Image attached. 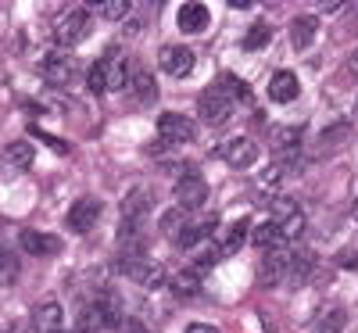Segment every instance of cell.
Here are the masks:
<instances>
[{
  "instance_id": "obj_21",
  "label": "cell",
  "mask_w": 358,
  "mask_h": 333,
  "mask_svg": "<svg viewBox=\"0 0 358 333\" xmlns=\"http://www.w3.org/2000/svg\"><path fill=\"white\" fill-rule=\"evenodd\" d=\"M62 323H65L62 305L47 301V305H40V309H36V330H40V333H62Z\"/></svg>"
},
{
  "instance_id": "obj_6",
  "label": "cell",
  "mask_w": 358,
  "mask_h": 333,
  "mask_svg": "<svg viewBox=\"0 0 358 333\" xmlns=\"http://www.w3.org/2000/svg\"><path fill=\"white\" fill-rule=\"evenodd\" d=\"M158 65H162V72L183 79V76H190V69H194V50H190V47H179V43H169V47L158 50Z\"/></svg>"
},
{
  "instance_id": "obj_35",
  "label": "cell",
  "mask_w": 358,
  "mask_h": 333,
  "mask_svg": "<svg viewBox=\"0 0 358 333\" xmlns=\"http://www.w3.org/2000/svg\"><path fill=\"white\" fill-rule=\"evenodd\" d=\"M187 333H219V330H215L212 323H190V326H187Z\"/></svg>"
},
{
  "instance_id": "obj_33",
  "label": "cell",
  "mask_w": 358,
  "mask_h": 333,
  "mask_svg": "<svg viewBox=\"0 0 358 333\" xmlns=\"http://www.w3.org/2000/svg\"><path fill=\"white\" fill-rule=\"evenodd\" d=\"M297 136H301V129H280L276 133V143L287 147V143H297Z\"/></svg>"
},
{
  "instance_id": "obj_22",
  "label": "cell",
  "mask_w": 358,
  "mask_h": 333,
  "mask_svg": "<svg viewBox=\"0 0 358 333\" xmlns=\"http://www.w3.org/2000/svg\"><path fill=\"white\" fill-rule=\"evenodd\" d=\"M104 72H108V90H122L133 79V65L126 62V57H108Z\"/></svg>"
},
{
  "instance_id": "obj_28",
  "label": "cell",
  "mask_w": 358,
  "mask_h": 333,
  "mask_svg": "<svg viewBox=\"0 0 358 333\" xmlns=\"http://www.w3.org/2000/svg\"><path fill=\"white\" fill-rule=\"evenodd\" d=\"M86 86H90V94H104L108 90V72H104V62H94L86 72Z\"/></svg>"
},
{
  "instance_id": "obj_2",
  "label": "cell",
  "mask_w": 358,
  "mask_h": 333,
  "mask_svg": "<svg viewBox=\"0 0 358 333\" xmlns=\"http://www.w3.org/2000/svg\"><path fill=\"white\" fill-rule=\"evenodd\" d=\"M158 136H162V143L179 147V143H190V140L197 136V129H194V122H190L187 115L162 111V115H158Z\"/></svg>"
},
{
  "instance_id": "obj_36",
  "label": "cell",
  "mask_w": 358,
  "mask_h": 333,
  "mask_svg": "<svg viewBox=\"0 0 358 333\" xmlns=\"http://www.w3.org/2000/svg\"><path fill=\"white\" fill-rule=\"evenodd\" d=\"M319 8H322L326 15H337V11H341V8H348V4H344V0H326V4H319Z\"/></svg>"
},
{
  "instance_id": "obj_37",
  "label": "cell",
  "mask_w": 358,
  "mask_h": 333,
  "mask_svg": "<svg viewBox=\"0 0 358 333\" xmlns=\"http://www.w3.org/2000/svg\"><path fill=\"white\" fill-rule=\"evenodd\" d=\"M337 262H341V265H344V269H355V262H358V255H355V251H351V255H341V258H337Z\"/></svg>"
},
{
  "instance_id": "obj_38",
  "label": "cell",
  "mask_w": 358,
  "mask_h": 333,
  "mask_svg": "<svg viewBox=\"0 0 358 333\" xmlns=\"http://www.w3.org/2000/svg\"><path fill=\"white\" fill-rule=\"evenodd\" d=\"M348 69H351V76H355V79H358V50H355V54H351V57H348Z\"/></svg>"
},
{
  "instance_id": "obj_31",
  "label": "cell",
  "mask_w": 358,
  "mask_h": 333,
  "mask_svg": "<svg viewBox=\"0 0 358 333\" xmlns=\"http://www.w3.org/2000/svg\"><path fill=\"white\" fill-rule=\"evenodd\" d=\"M290 169L283 165V162H276V165H268L265 169V176H262V187H268V190H276L280 183H283V176H287Z\"/></svg>"
},
{
  "instance_id": "obj_17",
  "label": "cell",
  "mask_w": 358,
  "mask_h": 333,
  "mask_svg": "<svg viewBox=\"0 0 358 333\" xmlns=\"http://www.w3.org/2000/svg\"><path fill=\"white\" fill-rule=\"evenodd\" d=\"M215 226H219V219L215 215H208V219H201V222H187V229L176 236V248H197L201 240H212V233H215Z\"/></svg>"
},
{
  "instance_id": "obj_29",
  "label": "cell",
  "mask_w": 358,
  "mask_h": 333,
  "mask_svg": "<svg viewBox=\"0 0 358 333\" xmlns=\"http://www.w3.org/2000/svg\"><path fill=\"white\" fill-rule=\"evenodd\" d=\"M97 8H101V15H104L108 22H122L133 4H129V0H104V4H97Z\"/></svg>"
},
{
  "instance_id": "obj_26",
  "label": "cell",
  "mask_w": 358,
  "mask_h": 333,
  "mask_svg": "<svg viewBox=\"0 0 358 333\" xmlns=\"http://www.w3.org/2000/svg\"><path fill=\"white\" fill-rule=\"evenodd\" d=\"M268 40H273V29H268V22H255V25L248 29V36H244V47H248V50H262V47H268Z\"/></svg>"
},
{
  "instance_id": "obj_32",
  "label": "cell",
  "mask_w": 358,
  "mask_h": 333,
  "mask_svg": "<svg viewBox=\"0 0 358 333\" xmlns=\"http://www.w3.org/2000/svg\"><path fill=\"white\" fill-rule=\"evenodd\" d=\"M219 258H222V255H219V248H208V251H201V255H197V265H201V269H208V265H215Z\"/></svg>"
},
{
  "instance_id": "obj_7",
  "label": "cell",
  "mask_w": 358,
  "mask_h": 333,
  "mask_svg": "<svg viewBox=\"0 0 358 333\" xmlns=\"http://www.w3.org/2000/svg\"><path fill=\"white\" fill-rule=\"evenodd\" d=\"M33 158H36L33 143H29V140H15V143L4 147V155H0V169H4V176H22V172H29Z\"/></svg>"
},
{
  "instance_id": "obj_14",
  "label": "cell",
  "mask_w": 358,
  "mask_h": 333,
  "mask_svg": "<svg viewBox=\"0 0 358 333\" xmlns=\"http://www.w3.org/2000/svg\"><path fill=\"white\" fill-rule=\"evenodd\" d=\"M22 248L29 255H36V258H50V255L62 251V240L50 236V233H40V229H25L22 233Z\"/></svg>"
},
{
  "instance_id": "obj_18",
  "label": "cell",
  "mask_w": 358,
  "mask_h": 333,
  "mask_svg": "<svg viewBox=\"0 0 358 333\" xmlns=\"http://www.w3.org/2000/svg\"><path fill=\"white\" fill-rule=\"evenodd\" d=\"M297 94H301V83H297L294 72H276L273 83H268V97H273L276 104H290Z\"/></svg>"
},
{
  "instance_id": "obj_12",
  "label": "cell",
  "mask_w": 358,
  "mask_h": 333,
  "mask_svg": "<svg viewBox=\"0 0 358 333\" xmlns=\"http://www.w3.org/2000/svg\"><path fill=\"white\" fill-rule=\"evenodd\" d=\"M197 115L204 118L208 126H222V122H229V115H233V101L222 97L219 90H215V94H204L197 101Z\"/></svg>"
},
{
  "instance_id": "obj_4",
  "label": "cell",
  "mask_w": 358,
  "mask_h": 333,
  "mask_svg": "<svg viewBox=\"0 0 358 333\" xmlns=\"http://www.w3.org/2000/svg\"><path fill=\"white\" fill-rule=\"evenodd\" d=\"M76 72H79V62H76L69 50H50L43 57V79L50 86H69L76 79Z\"/></svg>"
},
{
  "instance_id": "obj_19",
  "label": "cell",
  "mask_w": 358,
  "mask_h": 333,
  "mask_svg": "<svg viewBox=\"0 0 358 333\" xmlns=\"http://www.w3.org/2000/svg\"><path fill=\"white\" fill-rule=\"evenodd\" d=\"M169 290L176 294V297H197L201 294V272L197 269H179L176 276L169 280Z\"/></svg>"
},
{
  "instance_id": "obj_5",
  "label": "cell",
  "mask_w": 358,
  "mask_h": 333,
  "mask_svg": "<svg viewBox=\"0 0 358 333\" xmlns=\"http://www.w3.org/2000/svg\"><path fill=\"white\" fill-rule=\"evenodd\" d=\"M208 201V183L197 176V172H183L179 176V183H176V204L190 211V208H201Z\"/></svg>"
},
{
  "instance_id": "obj_27",
  "label": "cell",
  "mask_w": 358,
  "mask_h": 333,
  "mask_svg": "<svg viewBox=\"0 0 358 333\" xmlns=\"http://www.w3.org/2000/svg\"><path fill=\"white\" fill-rule=\"evenodd\" d=\"M312 269H315V258H312L308 251H301V255H290V272H287V276H290L294 283H301Z\"/></svg>"
},
{
  "instance_id": "obj_34",
  "label": "cell",
  "mask_w": 358,
  "mask_h": 333,
  "mask_svg": "<svg viewBox=\"0 0 358 333\" xmlns=\"http://www.w3.org/2000/svg\"><path fill=\"white\" fill-rule=\"evenodd\" d=\"M11 265H15V258L8 255V248H4V244H0V276H8Z\"/></svg>"
},
{
  "instance_id": "obj_15",
  "label": "cell",
  "mask_w": 358,
  "mask_h": 333,
  "mask_svg": "<svg viewBox=\"0 0 358 333\" xmlns=\"http://www.w3.org/2000/svg\"><path fill=\"white\" fill-rule=\"evenodd\" d=\"M319 36V18L312 15H301V18H294L290 22V47L294 50H308Z\"/></svg>"
},
{
  "instance_id": "obj_11",
  "label": "cell",
  "mask_w": 358,
  "mask_h": 333,
  "mask_svg": "<svg viewBox=\"0 0 358 333\" xmlns=\"http://www.w3.org/2000/svg\"><path fill=\"white\" fill-rule=\"evenodd\" d=\"M101 219V201L97 197H79L72 208H69V226L76 233H90Z\"/></svg>"
},
{
  "instance_id": "obj_9",
  "label": "cell",
  "mask_w": 358,
  "mask_h": 333,
  "mask_svg": "<svg viewBox=\"0 0 358 333\" xmlns=\"http://www.w3.org/2000/svg\"><path fill=\"white\" fill-rule=\"evenodd\" d=\"M276 229H280V240H297L305 233V211L290 204V201H276Z\"/></svg>"
},
{
  "instance_id": "obj_24",
  "label": "cell",
  "mask_w": 358,
  "mask_h": 333,
  "mask_svg": "<svg viewBox=\"0 0 358 333\" xmlns=\"http://www.w3.org/2000/svg\"><path fill=\"white\" fill-rule=\"evenodd\" d=\"M251 244H255V248H262V251H273V248H280V229H276V222L268 219V222L255 226V233H251Z\"/></svg>"
},
{
  "instance_id": "obj_1",
  "label": "cell",
  "mask_w": 358,
  "mask_h": 333,
  "mask_svg": "<svg viewBox=\"0 0 358 333\" xmlns=\"http://www.w3.org/2000/svg\"><path fill=\"white\" fill-rule=\"evenodd\" d=\"M118 272L147 290H158L165 283V265L158 258H147V255H122L118 258Z\"/></svg>"
},
{
  "instance_id": "obj_10",
  "label": "cell",
  "mask_w": 358,
  "mask_h": 333,
  "mask_svg": "<svg viewBox=\"0 0 358 333\" xmlns=\"http://www.w3.org/2000/svg\"><path fill=\"white\" fill-rule=\"evenodd\" d=\"M222 158L233 165V169H248L258 162V143L251 136H233L222 143Z\"/></svg>"
},
{
  "instance_id": "obj_30",
  "label": "cell",
  "mask_w": 358,
  "mask_h": 333,
  "mask_svg": "<svg viewBox=\"0 0 358 333\" xmlns=\"http://www.w3.org/2000/svg\"><path fill=\"white\" fill-rule=\"evenodd\" d=\"M319 330H326V333L344 330V309H326V312H319Z\"/></svg>"
},
{
  "instance_id": "obj_16",
  "label": "cell",
  "mask_w": 358,
  "mask_h": 333,
  "mask_svg": "<svg viewBox=\"0 0 358 333\" xmlns=\"http://www.w3.org/2000/svg\"><path fill=\"white\" fill-rule=\"evenodd\" d=\"M212 15H208L204 4H179V15H176V25L183 29V33H204Z\"/></svg>"
},
{
  "instance_id": "obj_13",
  "label": "cell",
  "mask_w": 358,
  "mask_h": 333,
  "mask_svg": "<svg viewBox=\"0 0 358 333\" xmlns=\"http://www.w3.org/2000/svg\"><path fill=\"white\" fill-rule=\"evenodd\" d=\"M251 240V222L248 219H236V222H229L219 236H215V248H219V255H236L244 244Z\"/></svg>"
},
{
  "instance_id": "obj_20",
  "label": "cell",
  "mask_w": 358,
  "mask_h": 333,
  "mask_svg": "<svg viewBox=\"0 0 358 333\" xmlns=\"http://www.w3.org/2000/svg\"><path fill=\"white\" fill-rule=\"evenodd\" d=\"M158 229H162V236H169L172 244H176V236L187 229V211L179 208V204H176V208H165L162 219H158Z\"/></svg>"
},
{
  "instance_id": "obj_8",
  "label": "cell",
  "mask_w": 358,
  "mask_h": 333,
  "mask_svg": "<svg viewBox=\"0 0 358 333\" xmlns=\"http://www.w3.org/2000/svg\"><path fill=\"white\" fill-rule=\"evenodd\" d=\"M287 272H290V251H287L283 244L273 248V251H265V258H262V265H258V280H262L265 287H276Z\"/></svg>"
},
{
  "instance_id": "obj_3",
  "label": "cell",
  "mask_w": 358,
  "mask_h": 333,
  "mask_svg": "<svg viewBox=\"0 0 358 333\" xmlns=\"http://www.w3.org/2000/svg\"><path fill=\"white\" fill-rule=\"evenodd\" d=\"M86 33H90V11L86 8H72V11L54 18V40L57 43H79Z\"/></svg>"
},
{
  "instance_id": "obj_23",
  "label": "cell",
  "mask_w": 358,
  "mask_h": 333,
  "mask_svg": "<svg viewBox=\"0 0 358 333\" xmlns=\"http://www.w3.org/2000/svg\"><path fill=\"white\" fill-rule=\"evenodd\" d=\"M129 90H133V94H136V101H140V104H147V101H155V97H158V86H155V76L147 72V69H133Z\"/></svg>"
},
{
  "instance_id": "obj_25",
  "label": "cell",
  "mask_w": 358,
  "mask_h": 333,
  "mask_svg": "<svg viewBox=\"0 0 358 333\" xmlns=\"http://www.w3.org/2000/svg\"><path fill=\"white\" fill-rule=\"evenodd\" d=\"M219 94L229 97V101H233V97H236V101H251V86H248L244 79H236V76L226 72V76L219 79Z\"/></svg>"
}]
</instances>
